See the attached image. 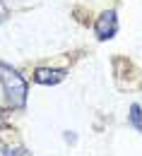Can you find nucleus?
<instances>
[{"label":"nucleus","mask_w":142,"mask_h":156,"mask_svg":"<svg viewBox=\"0 0 142 156\" xmlns=\"http://www.w3.org/2000/svg\"><path fill=\"white\" fill-rule=\"evenodd\" d=\"M65 142H70V144H75V142H77V135H72V132H65Z\"/></svg>","instance_id":"obj_7"},{"label":"nucleus","mask_w":142,"mask_h":156,"mask_svg":"<svg viewBox=\"0 0 142 156\" xmlns=\"http://www.w3.org/2000/svg\"><path fill=\"white\" fill-rule=\"evenodd\" d=\"M7 17H10V12H7V5H5V2L0 0V24L7 20Z\"/></svg>","instance_id":"obj_6"},{"label":"nucleus","mask_w":142,"mask_h":156,"mask_svg":"<svg viewBox=\"0 0 142 156\" xmlns=\"http://www.w3.org/2000/svg\"><path fill=\"white\" fill-rule=\"evenodd\" d=\"M2 156H31V151L24 147H7V149H2Z\"/></svg>","instance_id":"obj_5"},{"label":"nucleus","mask_w":142,"mask_h":156,"mask_svg":"<svg viewBox=\"0 0 142 156\" xmlns=\"http://www.w3.org/2000/svg\"><path fill=\"white\" fill-rule=\"evenodd\" d=\"M0 82L5 89V98L12 108H24L27 103V82L17 70H12L10 65L0 62Z\"/></svg>","instance_id":"obj_1"},{"label":"nucleus","mask_w":142,"mask_h":156,"mask_svg":"<svg viewBox=\"0 0 142 156\" xmlns=\"http://www.w3.org/2000/svg\"><path fill=\"white\" fill-rule=\"evenodd\" d=\"M128 118H130V125H133V127H135V130L142 135V108L137 106V103H133V106H130Z\"/></svg>","instance_id":"obj_4"},{"label":"nucleus","mask_w":142,"mask_h":156,"mask_svg":"<svg viewBox=\"0 0 142 156\" xmlns=\"http://www.w3.org/2000/svg\"><path fill=\"white\" fill-rule=\"evenodd\" d=\"M116 31H118V15H116V10H106L99 15V20L94 24V34H96V39L99 41H108L116 36Z\"/></svg>","instance_id":"obj_2"},{"label":"nucleus","mask_w":142,"mask_h":156,"mask_svg":"<svg viewBox=\"0 0 142 156\" xmlns=\"http://www.w3.org/2000/svg\"><path fill=\"white\" fill-rule=\"evenodd\" d=\"M65 79V70H51V67H36L34 82L36 84H58Z\"/></svg>","instance_id":"obj_3"}]
</instances>
